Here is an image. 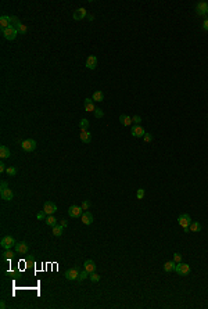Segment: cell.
I'll list each match as a JSON object with an SVG mask.
<instances>
[{
    "label": "cell",
    "instance_id": "obj_1",
    "mask_svg": "<svg viewBox=\"0 0 208 309\" xmlns=\"http://www.w3.org/2000/svg\"><path fill=\"white\" fill-rule=\"evenodd\" d=\"M175 272L178 274H180V276H187L189 273H190V265L183 263V262H179V263L175 265Z\"/></svg>",
    "mask_w": 208,
    "mask_h": 309
},
{
    "label": "cell",
    "instance_id": "obj_2",
    "mask_svg": "<svg viewBox=\"0 0 208 309\" xmlns=\"http://www.w3.org/2000/svg\"><path fill=\"white\" fill-rule=\"evenodd\" d=\"M178 222H179V225L183 227L184 232H189V226H190V223H192L190 215H187V213H182V215L178 218Z\"/></svg>",
    "mask_w": 208,
    "mask_h": 309
},
{
    "label": "cell",
    "instance_id": "obj_3",
    "mask_svg": "<svg viewBox=\"0 0 208 309\" xmlns=\"http://www.w3.org/2000/svg\"><path fill=\"white\" fill-rule=\"evenodd\" d=\"M1 33H3L4 39L7 40H14L18 35V31H17L14 26H10V28H6V29H1Z\"/></svg>",
    "mask_w": 208,
    "mask_h": 309
},
{
    "label": "cell",
    "instance_id": "obj_4",
    "mask_svg": "<svg viewBox=\"0 0 208 309\" xmlns=\"http://www.w3.org/2000/svg\"><path fill=\"white\" fill-rule=\"evenodd\" d=\"M15 244H17L15 240H14V237H11V236H4L3 238H1V241H0V245H1L4 249H10Z\"/></svg>",
    "mask_w": 208,
    "mask_h": 309
},
{
    "label": "cell",
    "instance_id": "obj_5",
    "mask_svg": "<svg viewBox=\"0 0 208 309\" xmlns=\"http://www.w3.org/2000/svg\"><path fill=\"white\" fill-rule=\"evenodd\" d=\"M21 147H22L24 151L31 153V151H33V150L36 149V141L32 140V139H27V140H24L22 143H21Z\"/></svg>",
    "mask_w": 208,
    "mask_h": 309
},
{
    "label": "cell",
    "instance_id": "obj_6",
    "mask_svg": "<svg viewBox=\"0 0 208 309\" xmlns=\"http://www.w3.org/2000/svg\"><path fill=\"white\" fill-rule=\"evenodd\" d=\"M196 13L197 15H207L208 14V3L207 1H200L196 4Z\"/></svg>",
    "mask_w": 208,
    "mask_h": 309
},
{
    "label": "cell",
    "instance_id": "obj_7",
    "mask_svg": "<svg viewBox=\"0 0 208 309\" xmlns=\"http://www.w3.org/2000/svg\"><path fill=\"white\" fill-rule=\"evenodd\" d=\"M83 213V209H82V207H78V205H71L68 208V215L71 218H78Z\"/></svg>",
    "mask_w": 208,
    "mask_h": 309
},
{
    "label": "cell",
    "instance_id": "obj_8",
    "mask_svg": "<svg viewBox=\"0 0 208 309\" xmlns=\"http://www.w3.org/2000/svg\"><path fill=\"white\" fill-rule=\"evenodd\" d=\"M43 211L47 215H54V212L57 211V205L54 202H52V201H46L43 205Z\"/></svg>",
    "mask_w": 208,
    "mask_h": 309
},
{
    "label": "cell",
    "instance_id": "obj_9",
    "mask_svg": "<svg viewBox=\"0 0 208 309\" xmlns=\"http://www.w3.org/2000/svg\"><path fill=\"white\" fill-rule=\"evenodd\" d=\"M79 273L80 272L76 269V268H71V269H68L67 272H65V279H67V280H78Z\"/></svg>",
    "mask_w": 208,
    "mask_h": 309
},
{
    "label": "cell",
    "instance_id": "obj_10",
    "mask_svg": "<svg viewBox=\"0 0 208 309\" xmlns=\"http://www.w3.org/2000/svg\"><path fill=\"white\" fill-rule=\"evenodd\" d=\"M14 248H15V252H18V254H28V251H29V247H28V244H27V241L17 243V244L14 245Z\"/></svg>",
    "mask_w": 208,
    "mask_h": 309
},
{
    "label": "cell",
    "instance_id": "obj_11",
    "mask_svg": "<svg viewBox=\"0 0 208 309\" xmlns=\"http://www.w3.org/2000/svg\"><path fill=\"white\" fill-rule=\"evenodd\" d=\"M80 218H82V223L86 226H90L93 223V215L89 211H83V213L80 215Z\"/></svg>",
    "mask_w": 208,
    "mask_h": 309
},
{
    "label": "cell",
    "instance_id": "obj_12",
    "mask_svg": "<svg viewBox=\"0 0 208 309\" xmlns=\"http://www.w3.org/2000/svg\"><path fill=\"white\" fill-rule=\"evenodd\" d=\"M146 135L144 129L140 126V125H133L132 126V136L133 137H143Z\"/></svg>",
    "mask_w": 208,
    "mask_h": 309
},
{
    "label": "cell",
    "instance_id": "obj_13",
    "mask_svg": "<svg viewBox=\"0 0 208 309\" xmlns=\"http://www.w3.org/2000/svg\"><path fill=\"white\" fill-rule=\"evenodd\" d=\"M88 15V11L85 10L83 7H80V8H78V10H75V13H74V20H76V21H80V20H83L85 17Z\"/></svg>",
    "mask_w": 208,
    "mask_h": 309
},
{
    "label": "cell",
    "instance_id": "obj_14",
    "mask_svg": "<svg viewBox=\"0 0 208 309\" xmlns=\"http://www.w3.org/2000/svg\"><path fill=\"white\" fill-rule=\"evenodd\" d=\"M83 105H85V110H86L88 113H94V111H96V105H94V101H93L92 99H86Z\"/></svg>",
    "mask_w": 208,
    "mask_h": 309
},
{
    "label": "cell",
    "instance_id": "obj_15",
    "mask_svg": "<svg viewBox=\"0 0 208 309\" xmlns=\"http://www.w3.org/2000/svg\"><path fill=\"white\" fill-rule=\"evenodd\" d=\"M86 67L89 69H94L97 67V57L96 56H89L86 58Z\"/></svg>",
    "mask_w": 208,
    "mask_h": 309
},
{
    "label": "cell",
    "instance_id": "obj_16",
    "mask_svg": "<svg viewBox=\"0 0 208 309\" xmlns=\"http://www.w3.org/2000/svg\"><path fill=\"white\" fill-rule=\"evenodd\" d=\"M0 197H1V198H3L4 201H10V200H13V197H14V193L11 191V189L0 190Z\"/></svg>",
    "mask_w": 208,
    "mask_h": 309
},
{
    "label": "cell",
    "instance_id": "obj_17",
    "mask_svg": "<svg viewBox=\"0 0 208 309\" xmlns=\"http://www.w3.org/2000/svg\"><path fill=\"white\" fill-rule=\"evenodd\" d=\"M83 269H86L89 273L96 272V263L92 261V259H86L83 263Z\"/></svg>",
    "mask_w": 208,
    "mask_h": 309
},
{
    "label": "cell",
    "instance_id": "obj_18",
    "mask_svg": "<svg viewBox=\"0 0 208 309\" xmlns=\"http://www.w3.org/2000/svg\"><path fill=\"white\" fill-rule=\"evenodd\" d=\"M0 26H1V29L10 28V26H11V17H7V15L1 17V18H0Z\"/></svg>",
    "mask_w": 208,
    "mask_h": 309
},
{
    "label": "cell",
    "instance_id": "obj_19",
    "mask_svg": "<svg viewBox=\"0 0 208 309\" xmlns=\"http://www.w3.org/2000/svg\"><path fill=\"white\" fill-rule=\"evenodd\" d=\"M119 122L124 126H131V124H133L132 122V118L129 115H126V114H122V115H119Z\"/></svg>",
    "mask_w": 208,
    "mask_h": 309
},
{
    "label": "cell",
    "instance_id": "obj_20",
    "mask_svg": "<svg viewBox=\"0 0 208 309\" xmlns=\"http://www.w3.org/2000/svg\"><path fill=\"white\" fill-rule=\"evenodd\" d=\"M80 140L83 141L85 144H89V143H90V140H92V136H90V133H89L88 130H82V132H80Z\"/></svg>",
    "mask_w": 208,
    "mask_h": 309
},
{
    "label": "cell",
    "instance_id": "obj_21",
    "mask_svg": "<svg viewBox=\"0 0 208 309\" xmlns=\"http://www.w3.org/2000/svg\"><path fill=\"white\" fill-rule=\"evenodd\" d=\"M175 265H176L175 261L165 262L164 263V272H172V270H175Z\"/></svg>",
    "mask_w": 208,
    "mask_h": 309
},
{
    "label": "cell",
    "instance_id": "obj_22",
    "mask_svg": "<svg viewBox=\"0 0 208 309\" xmlns=\"http://www.w3.org/2000/svg\"><path fill=\"white\" fill-rule=\"evenodd\" d=\"M189 230L193 232V233H198L201 230V225L198 223V222H192L190 226H189Z\"/></svg>",
    "mask_w": 208,
    "mask_h": 309
},
{
    "label": "cell",
    "instance_id": "obj_23",
    "mask_svg": "<svg viewBox=\"0 0 208 309\" xmlns=\"http://www.w3.org/2000/svg\"><path fill=\"white\" fill-rule=\"evenodd\" d=\"M93 101H97V103H100V101L104 100V94L103 92H100V90H97V92L93 93V97H92Z\"/></svg>",
    "mask_w": 208,
    "mask_h": 309
},
{
    "label": "cell",
    "instance_id": "obj_24",
    "mask_svg": "<svg viewBox=\"0 0 208 309\" xmlns=\"http://www.w3.org/2000/svg\"><path fill=\"white\" fill-rule=\"evenodd\" d=\"M10 155H11L10 150H8L6 146H1V147H0V157H1V158L4 160V158H8Z\"/></svg>",
    "mask_w": 208,
    "mask_h": 309
},
{
    "label": "cell",
    "instance_id": "obj_25",
    "mask_svg": "<svg viewBox=\"0 0 208 309\" xmlns=\"http://www.w3.org/2000/svg\"><path fill=\"white\" fill-rule=\"evenodd\" d=\"M63 226L61 225H56V226H53V236H56V237H60L61 234H63Z\"/></svg>",
    "mask_w": 208,
    "mask_h": 309
},
{
    "label": "cell",
    "instance_id": "obj_26",
    "mask_svg": "<svg viewBox=\"0 0 208 309\" xmlns=\"http://www.w3.org/2000/svg\"><path fill=\"white\" fill-rule=\"evenodd\" d=\"M46 225L52 226V227L57 225V219L54 218V215H47V218H46Z\"/></svg>",
    "mask_w": 208,
    "mask_h": 309
},
{
    "label": "cell",
    "instance_id": "obj_27",
    "mask_svg": "<svg viewBox=\"0 0 208 309\" xmlns=\"http://www.w3.org/2000/svg\"><path fill=\"white\" fill-rule=\"evenodd\" d=\"M14 258V252L13 251H10V249H6L3 252V259L4 261H10V259H13Z\"/></svg>",
    "mask_w": 208,
    "mask_h": 309
},
{
    "label": "cell",
    "instance_id": "obj_28",
    "mask_svg": "<svg viewBox=\"0 0 208 309\" xmlns=\"http://www.w3.org/2000/svg\"><path fill=\"white\" fill-rule=\"evenodd\" d=\"M21 25H22V22H21L17 17H11V26H14V28L18 31V28H20Z\"/></svg>",
    "mask_w": 208,
    "mask_h": 309
},
{
    "label": "cell",
    "instance_id": "obj_29",
    "mask_svg": "<svg viewBox=\"0 0 208 309\" xmlns=\"http://www.w3.org/2000/svg\"><path fill=\"white\" fill-rule=\"evenodd\" d=\"M79 128H80V130H88V128H89V121L86 119V118H83V119H80V122H79Z\"/></svg>",
    "mask_w": 208,
    "mask_h": 309
},
{
    "label": "cell",
    "instance_id": "obj_30",
    "mask_svg": "<svg viewBox=\"0 0 208 309\" xmlns=\"http://www.w3.org/2000/svg\"><path fill=\"white\" fill-rule=\"evenodd\" d=\"M6 173H7L8 176H15V175H17L15 166H7V169H6Z\"/></svg>",
    "mask_w": 208,
    "mask_h": 309
},
{
    "label": "cell",
    "instance_id": "obj_31",
    "mask_svg": "<svg viewBox=\"0 0 208 309\" xmlns=\"http://www.w3.org/2000/svg\"><path fill=\"white\" fill-rule=\"evenodd\" d=\"M86 277H89V272H88L86 269H83L82 272L79 273V277H78V280H79V281H83Z\"/></svg>",
    "mask_w": 208,
    "mask_h": 309
},
{
    "label": "cell",
    "instance_id": "obj_32",
    "mask_svg": "<svg viewBox=\"0 0 208 309\" xmlns=\"http://www.w3.org/2000/svg\"><path fill=\"white\" fill-rule=\"evenodd\" d=\"M90 280H92L93 283H99V281H100V276H99L96 272H93V273H90Z\"/></svg>",
    "mask_w": 208,
    "mask_h": 309
},
{
    "label": "cell",
    "instance_id": "obj_33",
    "mask_svg": "<svg viewBox=\"0 0 208 309\" xmlns=\"http://www.w3.org/2000/svg\"><path fill=\"white\" fill-rule=\"evenodd\" d=\"M46 218H47V213L44 212V211H40V212L36 215V219H38V221H43V219H46Z\"/></svg>",
    "mask_w": 208,
    "mask_h": 309
},
{
    "label": "cell",
    "instance_id": "obj_34",
    "mask_svg": "<svg viewBox=\"0 0 208 309\" xmlns=\"http://www.w3.org/2000/svg\"><path fill=\"white\" fill-rule=\"evenodd\" d=\"M144 194H146V191H144V189H139L137 190V193H136V197H137V200H142L144 197Z\"/></svg>",
    "mask_w": 208,
    "mask_h": 309
},
{
    "label": "cell",
    "instance_id": "obj_35",
    "mask_svg": "<svg viewBox=\"0 0 208 309\" xmlns=\"http://www.w3.org/2000/svg\"><path fill=\"white\" fill-rule=\"evenodd\" d=\"M94 116H96V118H103V116H104L103 110H101V108H96V111H94Z\"/></svg>",
    "mask_w": 208,
    "mask_h": 309
},
{
    "label": "cell",
    "instance_id": "obj_36",
    "mask_svg": "<svg viewBox=\"0 0 208 309\" xmlns=\"http://www.w3.org/2000/svg\"><path fill=\"white\" fill-rule=\"evenodd\" d=\"M173 261H175L176 263L182 262V255H180L179 252H175V254H173Z\"/></svg>",
    "mask_w": 208,
    "mask_h": 309
},
{
    "label": "cell",
    "instance_id": "obj_37",
    "mask_svg": "<svg viewBox=\"0 0 208 309\" xmlns=\"http://www.w3.org/2000/svg\"><path fill=\"white\" fill-rule=\"evenodd\" d=\"M27 31H28V28H27L24 24H22L20 28H18V33H21V35H25V33H27Z\"/></svg>",
    "mask_w": 208,
    "mask_h": 309
},
{
    "label": "cell",
    "instance_id": "obj_38",
    "mask_svg": "<svg viewBox=\"0 0 208 309\" xmlns=\"http://www.w3.org/2000/svg\"><path fill=\"white\" fill-rule=\"evenodd\" d=\"M80 207H82V209H83V211H88L89 207H90V202H89L88 200H85L83 202H82V205H80Z\"/></svg>",
    "mask_w": 208,
    "mask_h": 309
},
{
    "label": "cell",
    "instance_id": "obj_39",
    "mask_svg": "<svg viewBox=\"0 0 208 309\" xmlns=\"http://www.w3.org/2000/svg\"><path fill=\"white\" fill-rule=\"evenodd\" d=\"M132 122H133L135 125H139L140 122H142V118H140L139 115H135V116L132 118Z\"/></svg>",
    "mask_w": 208,
    "mask_h": 309
},
{
    "label": "cell",
    "instance_id": "obj_40",
    "mask_svg": "<svg viewBox=\"0 0 208 309\" xmlns=\"http://www.w3.org/2000/svg\"><path fill=\"white\" fill-rule=\"evenodd\" d=\"M143 139H144V141H146V143H150V141L153 140V136L150 135V133H146V135L143 136Z\"/></svg>",
    "mask_w": 208,
    "mask_h": 309
},
{
    "label": "cell",
    "instance_id": "obj_41",
    "mask_svg": "<svg viewBox=\"0 0 208 309\" xmlns=\"http://www.w3.org/2000/svg\"><path fill=\"white\" fill-rule=\"evenodd\" d=\"M0 187H1L0 190H6V189H8V185H7V183H6L4 180H1V183H0Z\"/></svg>",
    "mask_w": 208,
    "mask_h": 309
},
{
    "label": "cell",
    "instance_id": "obj_42",
    "mask_svg": "<svg viewBox=\"0 0 208 309\" xmlns=\"http://www.w3.org/2000/svg\"><path fill=\"white\" fill-rule=\"evenodd\" d=\"M6 169H7V166L4 165V162H0V172H6Z\"/></svg>",
    "mask_w": 208,
    "mask_h": 309
},
{
    "label": "cell",
    "instance_id": "obj_43",
    "mask_svg": "<svg viewBox=\"0 0 208 309\" xmlns=\"http://www.w3.org/2000/svg\"><path fill=\"white\" fill-rule=\"evenodd\" d=\"M203 29H204V31H208V18L204 20V22H203Z\"/></svg>",
    "mask_w": 208,
    "mask_h": 309
},
{
    "label": "cell",
    "instance_id": "obj_44",
    "mask_svg": "<svg viewBox=\"0 0 208 309\" xmlns=\"http://www.w3.org/2000/svg\"><path fill=\"white\" fill-rule=\"evenodd\" d=\"M60 225L63 226V227H67V225H68V223H67V221H64V219H63V221L60 222Z\"/></svg>",
    "mask_w": 208,
    "mask_h": 309
},
{
    "label": "cell",
    "instance_id": "obj_45",
    "mask_svg": "<svg viewBox=\"0 0 208 309\" xmlns=\"http://www.w3.org/2000/svg\"><path fill=\"white\" fill-rule=\"evenodd\" d=\"M0 308H1V309H4V308H6V302H4V301H1V302H0Z\"/></svg>",
    "mask_w": 208,
    "mask_h": 309
}]
</instances>
